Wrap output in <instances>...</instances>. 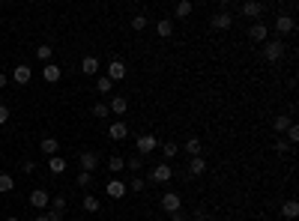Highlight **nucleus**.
<instances>
[{
    "mask_svg": "<svg viewBox=\"0 0 299 221\" xmlns=\"http://www.w3.org/2000/svg\"><path fill=\"white\" fill-rule=\"evenodd\" d=\"M263 57H267L269 63H278L281 57H284V42L281 39H267L263 42Z\"/></svg>",
    "mask_w": 299,
    "mask_h": 221,
    "instance_id": "nucleus-1",
    "label": "nucleus"
},
{
    "mask_svg": "<svg viewBox=\"0 0 299 221\" xmlns=\"http://www.w3.org/2000/svg\"><path fill=\"white\" fill-rule=\"evenodd\" d=\"M293 30H296L293 15H287V12H278V15H275V33H278V39H281V36H290Z\"/></svg>",
    "mask_w": 299,
    "mask_h": 221,
    "instance_id": "nucleus-2",
    "label": "nucleus"
},
{
    "mask_svg": "<svg viewBox=\"0 0 299 221\" xmlns=\"http://www.w3.org/2000/svg\"><path fill=\"white\" fill-rule=\"evenodd\" d=\"M171 177H173V167H171L168 162L156 164L153 171H150V182H156V185H162V182H171Z\"/></svg>",
    "mask_w": 299,
    "mask_h": 221,
    "instance_id": "nucleus-3",
    "label": "nucleus"
},
{
    "mask_svg": "<svg viewBox=\"0 0 299 221\" xmlns=\"http://www.w3.org/2000/svg\"><path fill=\"white\" fill-rule=\"evenodd\" d=\"M30 206L39 209V212H45V209L51 206V194H48L45 189H33V192H30Z\"/></svg>",
    "mask_w": 299,
    "mask_h": 221,
    "instance_id": "nucleus-4",
    "label": "nucleus"
},
{
    "mask_svg": "<svg viewBox=\"0 0 299 221\" xmlns=\"http://www.w3.org/2000/svg\"><path fill=\"white\" fill-rule=\"evenodd\" d=\"M162 209H165L168 215L180 212V209H183V197H180L177 192H165V194H162Z\"/></svg>",
    "mask_w": 299,
    "mask_h": 221,
    "instance_id": "nucleus-5",
    "label": "nucleus"
},
{
    "mask_svg": "<svg viewBox=\"0 0 299 221\" xmlns=\"http://www.w3.org/2000/svg\"><path fill=\"white\" fill-rule=\"evenodd\" d=\"M105 78H108L111 84H117V81H123V78H126V63H123V60H111L108 63V72H105Z\"/></svg>",
    "mask_w": 299,
    "mask_h": 221,
    "instance_id": "nucleus-6",
    "label": "nucleus"
},
{
    "mask_svg": "<svg viewBox=\"0 0 299 221\" xmlns=\"http://www.w3.org/2000/svg\"><path fill=\"white\" fill-rule=\"evenodd\" d=\"M63 212H66V194H57V197H51V209L45 212L51 221H63Z\"/></svg>",
    "mask_w": 299,
    "mask_h": 221,
    "instance_id": "nucleus-7",
    "label": "nucleus"
},
{
    "mask_svg": "<svg viewBox=\"0 0 299 221\" xmlns=\"http://www.w3.org/2000/svg\"><path fill=\"white\" fill-rule=\"evenodd\" d=\"M105 194H108L111 200H123V197L129 194V189H126V182H123V179H111L108 185H105Z\"/></svg>",
    "mask_w": 299,
    "mask_h": 221,
    "instance_id": "nucleus-8",
    "label": "nucleus"
},
{
    "mask_svg": "<svg viewBox=\"0 0 299 221\" xmlns=\"http://www.w3.org/2000/svg\"><path fill=\"white\" fill-rule=\"evenodd\" d=\"M135 147H138L141 156H150V152L159 147V141H156V134H138V144Z\"/></svg>",
    "mask_w": 299,
    "mask_h": 221,
    "instance_id": "nucleus-9",
    "label": "nucleus"
},
{
    "mask_svg": "<svg viewBox=\"0 0 299 221\" xmlns=\"http://www.w3.org/2000/svg\"><path fill=\"white\" fill-rule=\"evenodd\" d=\"M239 12L245 15V18H254V21H260V15H263V3H257V0H245V3L239 6Z\"/></svg>",
    "mask_w": 299,
    "mask_h": 221,
    "instance_id": "nucleus-10",
    "label": "nucleus"
},
{
    "mask_svg": "<svg viewBox=\"0 0 299 221\" xmlns=\"http://www.w3.org/2000/svg\"><path fill=\"white\" fill-rule=\"evenodd\" d=\"M231 24H234V15H231V12H221V9L213 15V18H209V27H213V30H227Z\"/></svg>",
    "mask_w": 299,
    "mask_h": 221,
    "instance_id": "nucleus-11",
    "label": "nucleus"
},
{
    "mask_svg": "<svg viewBox=\"0 0 299 221\" xmlns=\"http://www.w3.org/2000/svg\"><path fill=\"white\" fill-rule=\"evenodd\" d=\"M108 138H111V141H126V138H129V126L123 123V120H114V123L108 126Z\"/></svg>",
    "mask_w": 299,
    "mask_h": 221,
    "instance_id": "nucleus-12",
    "label": "nucleus"
},
{
    "mask_svg": "<svg viewBox=\"0 0 299 221\" xmlns=\"http://www.w3.org/2000/svg\"><path fill=\"white\" fill-rule=\"evenodd\" d=\"M108 111L114 114V117H123L129 111V99L126 96H111V102H108Z\"/></svg>",
    "mask_w": 299,
    "mask_h": 221,
    "instance_id": "nucleus-13",
    "label": "nucleus"
},
{
    "mask_svg": "<svg viewBox=\"0 0 299 221\" xmlns=\"http://www.w3.org/2000/svg\"><path fill=\"white\" fill-rule=\"evenodd\" d=\"M249 36H252L254 42H260V45H263V42L269 39V27H267V24H260V21H254V24L249 27Z\"/></svg>",
    "mask_w": 299,
    "mask_h": 221,
    "instance_id": "nucleus-14",
    "label": "nucleus"
},
{
    "mask_svg": "<svg viewBox=\"0 0 299 221\" xmlns=\"http://www.w3.org/2000/svg\"><path fill=\"white\" fill-rule=\"evenodd\" d=\"M42 78H45L48 84H57V81L63 78V69H60L57 63H45V66H42Z\"/></svg>",
    "mask_w": 299,
    "mask_h": 221,
    "instance_id": "nucleus-15",
    "label": "nucleus"
},
{
    "mask_svg": "<svg viewBox=\"0 0 299 221\" xmlns=\"http://www.w3.org/2000/svg\"><path fill=\"white\" fill-rule=\"evenodd\" d=\"M156 36H159V39H171L173 36V18H159V21H156Z\"/></svg>",
    "mask_w": 299,
    "mask_h": 221,
    "instance_id": "nucleus-16",
    "label": "nucleus"
},
{
    "mask_svg": "<svg viewBox=\"0 0 299 221\" xmlns=\"http://www.w3.org/2000/svg\"><path fill=\"white\" fill-rule=\"evenodd\" d=\"M30 78H33V69H30L27 63H21V66H15V69H12V81L15 84H30Z\"/></svg>",
    "mask_w": 299,
    "mask_h": 221,
    "instance_id": "nucleus-17",
    "label": "nucleus"
},
{
    "mask_svg": "<svg viewBox=\"0 0 299 221\" xmlns=\"http://www.w3.org/2000/svg\"><path fill=\"white\" fill-rule=\"evenodd\" d=\"M78 164H81V171H87V174H93V171H96V164H99V159H96V152H81V156H78Z\"/></svg>",
    "mask_w": 299,
    "mask_h": 221,
    "instance_id": "nucleus-18",
    "label": "nucleus"
},
{
    "mask_svg": "<svg viewBox=\"0 0 299 221\" xmlns=\"http://www.w3.org/2000/svg\"><path fill=\"white\" fill-rule=\"evenodd\" d=\"M206 174V159L204 156H195L189 162V177H204Z\"/></svg>",
    "mask_w": 299,
    "mask_h": 221,
    "instance_id": "nucleus-19",
    "label": "nucleus"
},
{
    "mask_svg": "<svg viewBox=\"0 0 299 221\" xmlns=\"http://www.w3.org/2000/svg\"><path fill=\"white\" fill-rule=\"evenodd\" d=\"M81 72H84V75H99V60H96L93 54H87V57L81 60Z\"/></svg>",
    "mask_w": 299,
    "mask_h": 221,
    "instance_id": "nucleus-20",
    "label": "nucleus"
},
{
    "mask_svg": "<svg viewBox=\"0 0 299 221\" xmlns=\"http://www.w3.org/2000/svg\"><path fill=\"white\" fill-rule=\"evenodd\" d=\"M48 171L54 174V177L66 174V159H60V156H51V159H48Z\"/></svg>",
    "mask_w": 299,
    "mask_h": 221,
    "instance_id": "nucleus-21",
    "label": "nucleus"
},
{
    "mask_svg": "<svg viewBox=\"0 0 299 221\" xmlns=\"http://www.w3.org/2000/svg\"><path fill=\"white\" fill-rule=\"evenodd\" d=\"M39 147H42V152H45V156L51 159V156H57L60 141H57V138H42V144H39Z\"/></svg>",
    "mask_w": 299,
    "mask_h": 221,
    "instance_id": "nucleus-22",
    "label": "nucleus"
},
{
    "mask_svg": "<svg viewBox=\"0 0 299 221\" xmlns=\"http://www.w3.org/2000/svg\"><path fill=\"white\" fill-rule=\"evenodd\" d=\"M281 215H284L287 221H293L299 215V203L296 200H284V203H281Z\"/></svg>",
    "mask_w": 299,
    "mask_h": 221,
    "instance_id": "nucleus-23",
    "label": "nucleus"
},
{
    "mask_svg": "<svg viewBox=\"0 0 299 221\" xmlns=\"http://www.w3.org/2000/svg\"><path fill=\"white\" fill-rule=\"evenodd\" d=\"M191 9H195V6H191V0H180V3L173 6V18H189Z\"/></svg>",
    "mask_w": 299,
    "mask_h": 221,
    "instance_id": "nucleus-24",
    "label": "nucleus"
},
{
    "mask_svg": "<svg viewBox=\"0 0 299 221\" xmlns=\"http://www.w3.org/2000/svg\"><path fill=\"white\" fill-rule=\"evenodd\" d=\"M186 152H189L191 159H195V156H204V144H201V138H189V141H186Z\"/></svg>",
    "mask_w": 299,
    "mask_h": 221,
    "instance_id": "nucleus-25",
    "label": "nucleus"
},
{
    "mask_svg": "<svg viewBox=\"0 0 299 221\" xmlns=\"http://www.w3.org/2000/svg\"><path fill=\"white\" fill-rule=\"evenodd\" d=\"M81 206H84V212H99V197L96 194H84V200H81Z\"/></svg>",
    "mask_w": 299,
    "mask_h": 221,
    "instance_id": "nucleus-26",
    "label": "nucleus"
},
{
    "mask_svg": "<svg viewBox=\"0 0 299 221\" xmlns=\"http://www.w3.org/2000/svg\"><path fill=\"white\" fill-rule=\"evenodd\" d=\"M290 126H293V120H290V117H284V114H278L275 120H272V129H275L278 134H281V132H287Z\"/></svg>",
    "mask_w": 299,
    "mask_h": 221,
    "instance_id": "nucleus-27",
    "label": "nucleus"
},
{
    "mask_svg": "<svg viewBox=\"0 0 299 221\" xmlns=\"http://www.w3.org/2000/svg\"><path fill=\"white\" fill-rule=\"evenodd\" d=\"M108 171H111V174H120V171H126V159H120V156H111V159H108Z\"/></svg>",
    "mask_w": 299,
    "mask_h": 221,
    "instance_id": "nucleus-28",
    "label": "nucleus"
},
{
    "mask_svg": "<svg viewBox=\"0 0 299 221\" xmlns=\"http://www.w3.org/2000/svg\"><path fill=\"white\" fill-rule=\"evenodd\" d=\"M12 189H15V179L9 174H0V194H9Z\"/></svg>",
    "mask_w": 299,
    "mask_h": 221,
    "instance_id": "nucleus-29",
    "label": "nucleus"
},
{
    "mask_svg": "<svg viewBox=\"0 0 299 221\" xmlns=\"http://www.w3.org/2000/svg\"><path fill=\"white\" fill-rule=\"evenodd\" d=\"M51 54H54L51 45H39V48H36V60H39V63H51Z\"/></svg>",
    "mask_w": 299,
    "mask_h": 221,
    "instance_id": "nucleus-30",
    "label": "nucleus"
},
{
    "mask_svg": "<svg viewBox=\"0 0 299 221\" xmlns=\"http://www.w3.org/2000/svg\"><path fill=\"white\" fill-rule=\"evenodd\" d=\"M96 90H99L102 96H108V93L114 90V84H111L108 78H105V75H102V78H96Z\"/></svg>",
    "mask_w": 299,
    "mask_h": 221,
    "instance_id": "nucleus-31",
    "label": "nucleus"
},
{
    "mask_svg": "<svg viewBox=\"0 0 299 221\" xmlns=\"http://www.w3.org/2000/svg\"><path fill=\"white\" fill-rule=\"evenodd\" d=\"M108 114H111L108 111V102H96V105H93V117H96V120H105Z\"/></svg>",
    "mask_w": 299,
    "mask_h": 221,
    "instance_id": "nucleus-32",
    "label": "nucleus"
},
{
    "mask_svg": "<svg viewBox=\"0 0 299 221\" xmlns=\"http://www.w3.org/2000/svg\"><path fill=\"white\" fill-rule=\"evenodd\" d=\"M177 152H180V147H177V144H171V141H168V144H162V156H165L168 162L177 156Z\"/></svg>",
    "mask_w": 299,
    "mask_h": 221,
    "instance_id": "nucleus-33",
    "label": "nucleus"
},
{
    "mask_svg": "<svg viewBox=\"0 0 299 221\" xmlns=\"http://www.w3.org/2000/svg\"><path fill=\"white\" fill-rule=\"evenodd\" d=\"M144 27H147V15H141V12H138L135 18H132V30H135V33H141Z\"/></svg>",
    "mask_w": 299,
    "mask_h": 221,
    "instance_id": "nucleus-34",
    "label": "nucleus"
},
{
    "mask_svg": "<svg viewBox=\"0 0 299 221\" xmlns=\"http://www.w3.org/2000/svg\"><path fill=\"white\" fill-rule=\"evenodd\" d=\"M75 182L81 185V189H87V185H93V174H87V171H81V174L75 177Z\"/></svg>",
    "mask_w": 299,
    "mask_h": 221,
    "instance_id": "nucleus-35",
    "label": "nucleus"
},
{
    "mask_svg": "<svg viewBox=\"0 0 299 221\" xmlns=\"http://www.w3.org/2000/svg\"><path fill=\"white\" fill-rule=\"evenodd\" d=\"M126 167H129V171H141V167H144V162H141V156H132V159H126Z\"/></svg>",
    "mask_w": 299,
    "mask_h": 221,
    "instance_id": "nucleus-36",
    "label": "nucleus"
},
{
    "mask_svg": "<svg viewBox=\"0 0 299 221\" xmlns=\"http://www.w3.org/2000/svg\"><path fill=\"white\" fill-rule=\"evenodd\" d=\"M144 185H147V179H141V177H135V179H132V182L126 185V189H129V192H144Z\"/></svg>",
    "mask_w": 299,
    "mask_h": 221,
    "instance_id": "nucleus-37",
    "label": "nucleus"
},
{
    "mask_svg": "<svg viewBox=\"0 0 299 221\" xmlns=\"http://www.w3.org/2000/svg\"><path fill=\"white\" fill-rule=\"evenodd\" d=\"M296 141H299V126H290V129H287V144L293 147Z\"/></svg>",
    "mask_w": 299,
    "mask_h": 221,
    "instance_id": "nucleus-38",
    "label": "nucleus"
},
{
    "mask_svg": "<svg viewBox=\"0 0 299 221\" xmlns=\"http://www.w3.org/2000/svg\"><path fill=\"white\" fill-rule=\"evenodd\" d=\"M290 149H293V147H290L287 141H278V144H275V152H278V156H287Z\"/></svg>",
    "mask_w": 299,
    "mask_h": 221,
    "instance_id": "nucleus-39",
    "label": "nucleus"
},
{
    "mask_svg": "<svg viewBox=\"0 0 299 221\" xmlns=\"http://www.w3.org/2000/svg\"><path fill=\"white\" fill-rule=\"evenodd\" d=\"M21 171H24V174H36V162H33V159H24Z\"/></svg>",
    "mask_w": 299,
    "mask_h": 221,
    "instance_id": "nucleus-40",
    "label": "nucleus"
},
{
    "mask_svg": "<svg viewBox=\"0 0 299 221\" xmlns=\"http://www.w3.org/2000/svg\"><path fill=\"white\" fill-rule=\"evenodd\" d=\"M6 123H9V108L0 105V126H6Z\"/></svg>",
    "mask_w": 299,
    "mask_h": 221,
    "instance_id": "nucleus-41",
    "label": "nucleus"
},
{
    "mask_svg": "<svg viewBox=\"0 0 299 221\" xmlns=\"http://www.w3.org/2000/svg\"><path fill=\"white\" fill-rule=\"evenodd\" d=\"M171 221H189V218H186V215H183V209H180V212H173V215H171Z\"/></svg>",
    "mask_w": 299,
    "mask_h": 221,
    "instance_id": "nucleus-42",
    "label": "nucleus"
},
{
    "mask_svg": "<svg viewBox=\"0 0 299 221\" xmlns=\"http://www.w3.org/2000/svg\"><path fill=\"white\" fill-rule=\"evenodd\" d=\"M6 84H9V75H6V72H0V90H3Z\"/></svg>",
    "mask_w": 299,
    "mask_h": 221,
    "instance_id": "nucleus-43",
    "label": "nucleus"
},
{
    "mask_svg": "<svg viewBox=\"0 0 299 221\" xmlns=\"http://www.w3.org/2000/svg\"><path fill=\"white\" fill-rule=\"evenodd\" d=\"M36 221H51V218H48V215L42 212V215H36Z\"/></svg>",
    "mask_w": 299,
    "mask_h": 221,
    "instance_id": "nucleus-44",
    "label": "nucleus"
},
{
    "mask_svg": "<svg viewBox=\"0 0 299 221\" xmlns=\"http://www.w3.org/2000/svg\"><path fill=\"white\" fill-rule=\"evenodd\" d=\"M6 221H21V218H15V215H12V218H6Z\"/></svg>",
    "mask_w": 299,
    "mask_h": 221,
    "instance_id": "nucleus-45",
    "label": "nucleus"
},
{
    "mask_svg": "<svg viewBox=\"0 0 299 221\" xmlns=\"http://www.w3.org/2000/svg\"><path fill=\"white\" fill-rule=\"evenodd\" d=\"M191 221H195V218H191Z\"/></svg>",
    "mask_w": 299,
    "mask_h": 221,
    "instance_id": "nucleus-46",
    "label": "nucleus"
}]
</instances>
